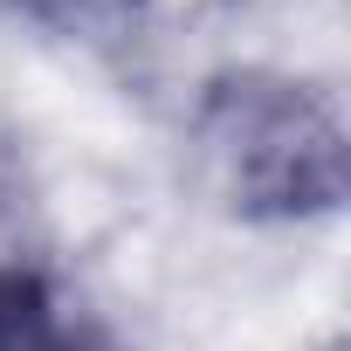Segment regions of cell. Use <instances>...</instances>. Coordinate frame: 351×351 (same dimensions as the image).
I'll return each instance as SVG.
<instances>
[{
  "label": "cell",
  "instance_id": "obj_1",
  "mask_svg": "<svg viewBox=\"0 0 351 351\" xmlns=\"http://www.w3.org/2000/svg\"><path fill=\"white\" fill-rule=\"evenodd\" d=\"M200 145L241 214L303 221L344 200V124L289 76H221L200 104Z\"/></svg>",
  "mask_w": 351,
  "mask_h": 351
},
{
  "label": "cell",
  "instance_id": "obj_2",
  "mask_svg": "<svg viewBox=\"0 0 351 351\" xmlns=\"http://www.w3.org/2000/svg\"><path fill=\"white\" fill-rule=\"evenodd\" d=\"M0 351H97V337L62 310L49 276L0 269Z\"/></svg>",
  "mask_w": 351,
  "mask_h": 351
},
{
  "label": "cell",
  "instance_id": "obj_3",
  "mask_svg": "<svg viewBox=\"0 0 351 351\" xmlns=\"http://www.w3.org/2000/svg\"><path fill=\"white\" fill-rule=\"evenodd\" d=\"M14 14H35V21H62V28H90L110 0H8Z\"/></svg>",
  "mask_w": 351,
  "mask_h": 351
}]
</instances>
